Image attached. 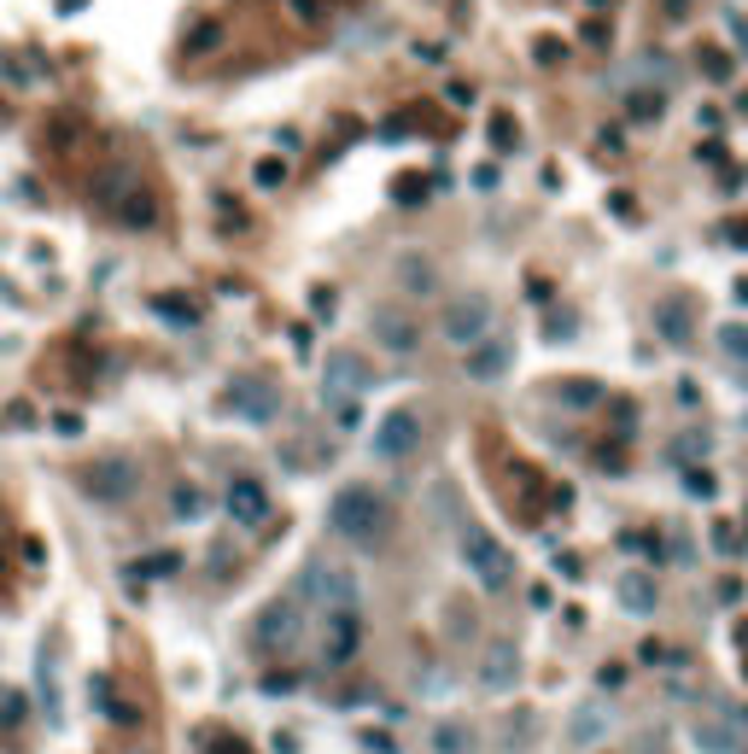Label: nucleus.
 <instances>
[{
  "label": "nucleus",
  "instance_id": "obj_1",
  "mask_svg": "<svg viewBox=\"0 0 748 754\" xmlns=\"http://www.w3.org/2000/svg\"><path fill=\"white\" fill-rule=\"evenodd\" d=\"M386 526H392V509L374 485H340L328 498V533L345 544H381Z\"/></svg>",
  "mask_w": 748,
  "mask_h": 754
},
{
  "label": "nucleus",
  "instance_id": "obj_2",
  "mask_svg": "<svg viewBox=\"0 0 748 754\" xmlns=\"http://www.w3.org/2000/svg\"><path fill=\"white\" fill-rule=\"evenodd\" d=\"M463 562H468V574L480 579V590H509L515 585V556H509V544H497L486 526H463Z\"/></svg>",
  "mask_w": 748,
  "mask_h": 754
},
{
  "label": "nucleus",
  "instance_id": "obj_3",
  "mask_svg": "<svg viewBox=\"0 0 748 754\" xmlns=\"http://www.w3.org/2000/svg\"><path fill=\"white\" fill-rule=\"evenodd\" d=\"M491 328H497V311H491L486 293H456V299H445V311H439V334H445V345L468 352V345H480Z\"/></svg>",
  "mask_w": 748,
  "mask_h": 754
},
{
  "label": "nucleus",
  "instance_id": "obj_4",
  "mask_svg": "<svg viewBox=\"0 0 748 754\" xmlns=\"http://www.w3.org/2000/svg\"><path fill=\"white\" fill-rule=\"evenodd\" d=\"M82 498H94V503H123L141 485V462L135 457H123V451H112V457H94L89 468H82Z\"/></svg>",
  "mask_w": 748,
  "mask_h": 754
},
{
  "label": "nucleus",
  "instance_id": "obj_5",
  "mask_svg": "<svg viewBox=\"0 0 748 754\" xmlns=\"http://www.w3.org/2000/svg\"><path fill=\"white\" fill-rule=\"evenodd\" d=\"M368 451L381 462L415 457V451H422V416H415V410H386L381 421H374V433H368Z\"/></svg>",
  "mask_w": 748,
  "mask_h": 754
},
{
  "label": "nucleus",
  "instance_id": "obj_6",
  "mask_svg": "<svg viewBox=\"0 0 748 754\" xmlns=\"http://www.w3.org/2000/svg\"><path fill=\"white\" fill-rule=\"evenodd\" d=\"M368 339L381 345L386 357H409L422 345V322H415L404 304H374L368 311Z\"/></svg>",
  "mask_w": 748,
  "mask_h": 754
},
{
  "label": "nucleus",
  "instance_id": "obj_7",
  "mask_svg": "<svg viewBox=\"0 0 748 754\" xmlns=\"http://www.w3.org/2000/svg\"><path fill=\"white\" fill-rule=\"evenodd\" d=\"M368 380H374L368 357L351 352V345H334L322 357V398H357V392H368Z\"/></svg>",
  "mask_w": 748,
  "mask_h": 754
},
{
  "label": "nucleus",
  "instance_id": "obj_8",
  "mask_svg": "<svg viewBox=\"0 0 748 754\" xmlns=\"http://www.w3.org/2000/svg\"><path fill=\"white\" fill-rule=\"evenodd\" d=\"M310 597H316L322 608H340V603H363V585H357V574L351 567H340V562H316V567H304V579H299Z\"/></svg>",
  "mask_w": 748,
  "mask_h": 754
},
{
  "label": "nucleus",
  "instance_id": "obj_9",
  "mask_svg": "<svg viewBox=\"0 0 748 754\" xmlns=\"http://www.w3.org/2000/svg\"><path fill=\"white\" fill-rule=\"evenodd\" d=\"M357 643H363V608L357 603L322 608V649H328V661L357 656Z\"/></svg>",
  "mask_w": 748,
  "mask_h": 754
},
{
  "label": "nucleus",
  "instance_id": "obj_10",
  "mask_svg": "<svg viewBox=\"0 0 748 754\" xmlns=\"http://www.w3.org/2000/svg\"><path fill=\"white\" fill-rule=\"evenodd\" d=\"M222 509H228V521H235V526H263L269 521V485L252 480V474H235V480H228V492H222Z\"/></svg>",
  "mask_w": 748,
  "mask_h": 754
},
{
  "label": "nucleus",
  "instance_id": "obj_11",
  "mask_svg": "<svg viewBox=\"0 0 748 754\" xmlns=\"http://www.w3.org/2000/svg\"><path fill=\"white\" fill-rule=\"evenodd\" d=\"M228 410L246 421H276L281 416V392L269 380H235L228 386Z\"/></svg>",
  "mask_w": 748,
  "mask_h": 754
},
{
  "label": "nucleus",
  "instance_id": "obj_12",
  "mask_svg": "<svg viewBox=\"0 0 748 754\" xmlns=\"http://www.w3.org/2000/svg\"><path fill=\"white\" fill-rule=\"evenodd\" d=\"M299 638H304V620H299L293 603H269L258 615V643L263 649H293Z\"/></svg>",
  "mask_w": 748,
  "mask_h": 754
},
{
  "label": "nucleus",
  "instance_id": "obj_13",
  "mask_svg": "<svg viewBox=\"0 0 748 754\" xmlns=\"http://www.w3.org/2000/svg\"><path fill=\"white\" fill-rule=\"evenodd\" d=\"M742 737H748V720L731 713V720H696V748L702 754H742Z\"/></svg>",
  "mask_w": 748,
  "mask_h": 754
},
{
  "label": "nucleus",
  "instance_id": "obj_14",
  "mask_svg": "<svg viewBox=\"0 0 748 754\" xmlns=\"http://www.w3.org/2000/svg\"><path fill=\"white\" fill-rule=\"evenodd\" d=\"M463 363H468V375H474V380H503V375H509V363H515V345H509V339H497V334H486L480 345H468V352H463Z\"/></svg>",
  "mask_w": 748,
  "mask_h": 754
},
{
  "label": "nucleus",
  "instance_id": "obj_15",
  "mask_svg": "<svg viewBox=\"0 0 748 754\" xmlns=\"http://www.w3.org/2000/svg\"><path fill=\"white\" fill-rule=\"evenodd\" d=\"M515 679H521V649L515 643H491L480 656V684L491 690V697H503V690H515Z\"/></svg>",
  "mask_w": 748,
  "mask_h": 754
},
{
  "label": "nucleus",
  "instance_id": "obj_16",
  "mask_svg": "<svg viewBox=\"0 0 748 754\" xmlns=\"http://www.w3.org/2000/svg\"><path fill=\"white\" fill-rule=\"evenodd\" d=\"M609 725H614V713L602 708V702H585V708L568 720V748H573V754H579V748H596L602 737H609Z\"/></svg>",
  "mask_w": 748,
  "mask_h": 754
},
{
  "label": "nucleus",
  "instance_id": "obj_17",
  "mask_svg": "<svg viewBox=\"0 0 748 754\" xmlns=\"http://www.w3.org/2000/svg\"><path fill=\"white\" fill-rule=\"evenodd\" d=\"M480 748V737H474L468 720H439L427 731V754H474Z\"/></svg>",
  "mask_w": 748,
  "mask_h": 754
},
{
  "label": "nucleus",
  "instance_id": "obj_18",
  "mask_svg": "<svg viewBox=\"0 0 748 754\" xmlns=\"http://www.w3.org/2000/svg\"><path fill=\"white\" fill-rule=\"evenodd\" d=\"M655 328H661V339L684 345V339H690V328H696L690 304H678V299H661V304H655Z\"/></svg>",
  "mask_w": 748,
  "mask_h": 754
},
{
  "label": "nucleus",
  "instance_id": "obj_19",
  "mask_svg": "<svg viewBox=\"0 0 748 754\" xmlns=\"http://www.w3.org/2000/svg\"><path fill=\"white\" fill-rule=\"evenodd\" d=\"M398 287L427 299V293H439V270H433L427 258H415V252H409V258H398Z\"/></svg>",
  "mask_w": 748,
  "mask_h": 754
},
{
  "label": "nucleus",
  "instance_id": "obj_20",
  "mask_svg": "<svg viewBox=\"0 0 748 754\" xmlns=\"http://www.w3.org/2000/svg\"><path fill=\"white\" fill-rule=\"evenodd\" d=\"M205 509H211V498H205L199 480L170 485V515H176V521H205Z\"/></svg>",
  "mask_w": 748,
  "mask_h": 754
},
{
  "label": "nucleus",
  "instance_id": "obj_21",
  "mask_svg": "<svg viewBox=\"0 0 748 754\" xmlns=\"http://www.w3.org/2000/svg\"><path fill=\"white\" fill-rule=\"evenodd\" d=\"M661 112H667V94H661V88H632L626 94V117H632V124H655Z\"/></svg>",
  "mask_w": 748,
  "mask_h": 754
},
{
  "label": "nucleus",
  "instance_id": "obj_22",
  "mask_svg": "<svg viewBox=\"0 0 748 754\" xmlns=\"http://www.w3.org/2000/svg\"><path fill=\"white\" fill-rule=\"evenodd\" d=\"M620 603H626L632 615H650V608H655V579L650 574H626V579H620Z\"/></svg>",
  "mask_w": 748,
  "mask_h": 754
},
{
  "label": "nucleus",
  "instance_id": "obj_23",
  "mask_svg": "<svg viewBox=\"0 0 748 754\" xmlns=\"http://www.w3.org/2000/svg\"><path fill=\"white\" fill-rule=\"evenodd\" d=\"M719 357H725V363H737V369H748V328H742V322L719 328Z\"/></svg>",
  "mask_w": 748,
  "mask_h": 754
},
{
  "label": "nucleus",
  "instance_id": "obj_24",
  "mask_svg": "<svg viewBox=\"0 0 748 754\" xmlns=\"http://www.w3.org/2000/svg\"><path fill=\"white\" fill-rule=\"evenodd\" d=\"M532 731H538V720L521 708L515 720H503V743H509V748H527V743H532Z\"/></svg>",
  "mask_w": 748,
  "mask_h": 754
},
{
  "label": "nucleus",
  "instance_id": "obj_25",
  "mask_svg": "<svg viewBox=\"0 0 748 754\" xmlns=\"http://www.w3.org/2000/svg\"><path fill=\"white\" fill-rule=\"evenodd\" d=\"M561 398L568 404H596V380H561Z\"/></svg>",
  "mask_w": 748,
  "mask_h": 754
},
{
  "label": "nucleus",
  "instance_id": "obj_26",
  "mask_svg": "<svg viewBox=\"0 0 748 754\" xmlns=\"http://www.w3.org/2000/svg\"><path fill=\"white\" fill-rule=\"evenodd\" d=\"M702 71H708L714 83H725V76H731V59H725V53H714V48H708V53H702Z\"/></svg>",
  "mask_w": 748,
  "mask_h": 754
},
{
  "label": "nucleus",
  "instance_id": "obj_27",
  "mask_svg": "<svg viewBox=\"0 0 748 754\" xmlns=\"http://www.w3.org/2000/svg\"><path fill=\"white\" fill-rule=\"evenodd\" d=\"M684 485H690L696 498H714V474H708V468H690V474H684Z\"/></svg>",
  "mask_w": 748,
  "mask_h": 754
},
{
  "label": "nucleus",
  "instance_id": "obj_28",
  "mask_svg": "<svg viewBox=\"0 0 748 754\" xmlns=\"http://www.w3.org/2000/svg\"><path fill=\"white\" fill-rule=\"evenodd\" d=\"M281 176H287V165H276V158H263V165H258V181H263V188H276Z\"/></svg>",
  "mask_w": 748,
  "mask_h": 754
},
{
  "label": "nucleus",
  "instance_id": "obj_29",
  "mask_svg": "<svg viewBox=\"0 0 748 754\" xmlns=\"http://www.w3.org/2000/svg\"><path fill=\"white\" fill-rule=\"evenodd\" d=\"M725 234L737 240V252H748V217H731V222H725Z\"/></svg>",
  "mask_w": 748,
  "mask_h": 754
},
{
  "label": "nucleus",
  "instance_id": "obj_30",
  "mask_svg": "<svg viewBox=\"0 0 748 754\" xmlns=\"http://www.w3.org/2000/svg\"><path fill=\"white\" fill-rule=\"evenodd\" d=\"M0 720H7V725H18V720H24V702H18V697H7V702H0Z\"/></svg>",
  "mask_w": 748,
  "mask_h": 754
},
{
  "label": "nucleus",
  "instance_id": "obj_31",
  "mask_svg": "<svg viewBox=\"0 0 748 754\" xmlns=\"http://www.w3.org/2000/svg\"><path fill=\"white\" fill-rule=\"evenodd\" d=\"M363 748H374V754H398V743H392V737H374V731L363 737Z\"/></svg>",
  "mask_w": 748,
  "mask_h": 754
},
{
  "label": "nucleus",
  "instance_id": "obj_32",
  "mask_svg": "<svg viewBox=\"0 0 748 754\" xmlns=\"http://www.w3.org/2000/svg\"><path fill=\"white\" fill-rule=\"evenodd\" d=\"M176 567H181L176 556H153V562H147V574H176Z\"/></svg>",
  "mask_w": 748,
  "mask_h": 754
},
{
  "label": "nucleus",
  "instance_id": "obj_33",
  "mask_svg": "<svg viewBox=\"0 0 748 754\" xmlns=\"http://www.w3.org/2000/svg\"><path fill=\"white\" fill-rule=\"evenodd\" d=\"M731 30H737V48L748 53V18H737V24H731Z\"/></svg>",
  "mask_w": 748,
  "mask_h": 754
},
{
  "label": "nucleus",
  "instance_id": "obj_34",
  "mask_svg": "<svg viewBox=\"0 0 748 754\" xmlns=\"http://www.w3.org/2000/svg\"><path fill=\"white\" fill-rule=\"evenodd\" d=\"M737 299H742V304H748V275H742V281H737Z\"/></svg>",
  "mask_w": 748,
  "mask_h": 754
},
{
  "label": "nucleus",
  "instance_id": "obj_35",
  "mask_svg": "<svg viewBox=\"0 0 748 754\" xmlns=\"http://www.w3.org/2000/svg\"><path fill=\"white\" fill-rule=\"evenodd\" d=\"M667 7H673V12H684V7H690V0H667Z\"/></svg>",
  "mask_w": 748,
  "mask_h": 754
}]
</instances>
